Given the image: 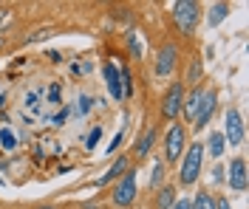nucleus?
Segmentation results:
<instances>
[{
	"mask_svg": "<svg viewBox=\"0 0 249 209\" xmlns=\"http://www.w3.org/2000/svg\"><path fill=\"white\" fill-rule=\"evenodd\" d=\"M201 161H204V145L201 142H193L187 145L184 159H181V170H178V181L184 187H193L198 176H201Z\"/></svg>",
	"mask_w": 249,
	"mask_h": 209,
	"instance_id": "obj_1",
	"label": "nucleus"
},
{
	"mask_svg": "<svg viewBox=\"0 0 249 209\" xmlns=\"http://www.w3.org/2000/svg\"><path fill=\"white\" fill-rule=\"evenodd\" d=\"M173 20H176V29L184 37H190V34L196 32L198 20H201V6L196 0H178L173 6Z\"/></svg>",
	"mask_w": 249,
	"mask_h": 209,
	"instance_id": "obj_2",
	"label": "nucleus"
},
{
	"mask_svg": "<svg viewBox=\"0 0 249 209\" xmlns=\"http://www.w3.org/2000/svg\"><path fill=\"white\" fill-rule=\"evenodd\" d=\"M184 147H187V128L178 125V122H173L167 128V133H164V161L167 164L178 161L184 156Z\"/></svg>",
	"mask_w": 249,
	"mask_h": 209,
	"instance_id": "obj_3",
	"label": "nucleus"
},
{
	"mask_svg": "<svg viewBox=\"0 0 249 209\" xmlns=\"http://www.w3.org/2000/svg\"><path fill=\"white\" fill-rule=\"evenodd\" d=\"M136 170H127L119 181H116V187H113V193H110V201H113V207H133V201H136Z\"/></svg>",
	"mask_w": 249,
	"mask_h": 209,
	"instance_id": "obj_4",
	"label": "nucleus"
},
{
	"mask_svg": "<svg viewBox=\"0 0 249 209\" xmlns=\"http://www.w3.org/2000/svg\"><path fill=\"white\" fill-rule=\"evenodd\" d=\"M181 105H184V85H181V82H173L170 88L164 91V96H161V105H159L161 119L176 122V119L181 116Z\"/></svg>",
	"mask_w": 249,
	"mask_h": 209,
	"instance_id": "obj_5",
	"label": "nucleus"
},
{
	"mask_svg": "<svg viewBox=\"0 0 249 209\" xmlns=\"http://www.w3.org/2000/svg\"><path fill=\"white\" fill-rule=\"evenodd\" d=\"M224 125H227V128H224V142L230 147H238L244 142V119H241L238 108H230V111H227Z\"/></svg>",
	"mask_w": 249,
	"mask_h": 209,
	"instance_id": "obj_6",
	"label": "nucleus"
},
{
	"mask_svg": "<svg viewBox=\"0 0 249 209\" xmlns=\"http://www.w3.org/2000/svg\"><path fill=\"white\" fill-rule=\"evenodd\" d=\"M178 65V46L176 43H164L159 48V57H156V74L159 77H170Z\"/></svg>",
	"mask_w": 249,
	"mask_h": 209,
	"instance_id": "obj_7",
	"label": "nucleus"
},
{
	"mask_svg": "<svg viewBox=\"0 0 249 209\" xmlns=\"http://www.w3.org/2000/svg\"><path fill=\"white\" fill-rule=\"evenodd\" d=\"M215 105H218V94L210 88V91L204 94V102H201V108H198V113H196V119H193V130H204L210 125V119H213V113H215Z\"/></svg>",
	"mask_w": 249,
	"mask_h": 209,
	"instance_id": "obj_8",
	"label": "nucleus"
},
{
	"mask_svg": "<svg viewBox=\"0 0 249 209\" xmlns=\"http://www.w3.org/2000/svg\"><path fill=\"white\" fill-rule=\"evenodd\" d=\"M227 178H230V190H232V193H244V190H247V161L244 159L230 161Z\"/></svg>",
	"mask_w": 249,
	"mask_h": 209,
	"instance_id": "obj_9",
	"label": "nucleus"
},
{
	"mask_svg": "<svg viewBox=\"0 0 249 209\" xmlns=\"http://www.w3.org/2000/svg\"><path fill=\"white\" fill-rule=\"evenodd\" d=\"M102 77H105V82H108V94L116 99V102H122L124 94H122V77H119V68H116L113 63H105Z\"/></svg>",
	"mask_w": 249,
	"mask_h": 209,
	"instance_id": "obj_10",
	"label": "nucleus"
},
{
	"mask_svg": "<svg viewBox=\"0 0 249 209\" xmlns=\"http://www.w3.org/2000/svg\"><path fill=\"white\" fill-rule=\"evenodd\" d=\"M127 170H130V159H127V156H116V161L108 167V173L96 178V187H105V184H110L113 178H122Z\"/></svg>",
	"mask_w": 249,
	"mask_h": 209,
	"instance_id": "obj_11",
	"label": "nucleus"
},
{
	"mask_svg": "<svg viewBox=\"0 0 249 209\" xmlns=\"http://www.w3.org/2000/svg\"><path fill=\"white\" fill-rule=\"evenodd\" d=\"M204 94H207V88L204 85H196L193 91H190V96L184 99V105H181V111H184V116L193 122L196 119V113H198V108H201V102H204Z\"/></svg>",
	"mask_w": 249,
	"mask_h": 209,
	"instance_id": "obj_12",
	"label": "nucleus"
},
{
	"mask_svg": "<svg viewBox=\"0 0 249 209\" xmlns=\"http://www.w3.org/2000/svg\"><path fill=\"white\" fill-rule=\"evenodd\" d=\"M156 136H159V130L147 128V130H144V136L136 142V150H133V153H136V159H139V161L150 156V150H153V145H156Z\"/></svg>",
	"mask_w": 249,
	"mask_h": 209,
	"instance_id": "obj_13",
	"label": "nucleus"
},
{
	"mask_svg": "<svg viewBox=\"0 0 249 209\" xmlns=\"http://www.w3.org/2000/svg\"><path fill=\"white\" fill-rule=\"evenodd\" d=\"M227 17H230V3H215V6L210 9V15H207V23H210V26H221Z\"/></svg>",
	"mask_w": 249,
	"mask_h": 209,
	"instance_id": "obj_14",
	"label": "nucleus"
},
{
	"mask_svg": "<svg viewBox=\"0 0 249 209\" xmlns=\"http://www.w3.org/2000/svg\"><path fill=\"white\" fill-rule=\"evenodd\" d=\"M207 147H210V156H213V159H221V156H224V150H227L224 133H210V142H207Z\"/></svg>",
	"mask_w": 249,
	"mask_h": 209,
	"instance_id": "obj_15",
	"label": "nucleus"
},
{
	"mask_svg": "<svg viewBox=\"0 0 249 209\" xmlns=\"http://www.w3.org/2000/svg\"><path fill=\"white\" fill-rule=\"evenodd\" d=\"M176 204V190L173 187H161V193L156 198V209H170Z\"/></svg>",
	"mask_w": 249,
	"mask_h": 209,
	"instance_id": "obj_16",
	"label": "nucleus"
},
{
	"mask_svg": "<svg viewBox=\"0 0 249 209\" xmlns=\"http://www.w3.org/2000/svg\"><path fill=\"white\" fill-rule=\"evenodd\" d=\"M190 209H215V198H213V193H198L196 198H193Z\"/></svg>",
	"mask_w": 249,
	"mask_h": 209,
	"instance_id": "obj_17",
	"label": "nucleus"
},
{
	"mask_svg": "<svg viewBox=\"0 0 249 209\" xmlns=\"http://www.w3.org/2000/svg\"><path fill=\"white\" fill-rule=\"evenodd\" d=\"M127 51L133 60L142 57V40H139V32H127Z\"/></svg>",
	"mask_w": 249,
	"mask_h": 209,
	"instance_id": "obj_18",
	"label": "nucleus"
},
{
	"mask_svg": "<svg viewBox=\"0 0 249 209\" xmlns=\"http://www.w3.org/2000/svg\"><path fill=\"white\" fill-rule=\"evenodd\" d=\"M164 173H167V170H164V161L161 159H156V164H153V176H150V187H159V181H161V178H164Z\"/></svg>",
	"mask_w": 249,
	"mask_h": 209,
	"instance_id": "obj_19",
	"label": "nucleus"
},
{
	"mask_svg": "<svg viewBox=\"0 0 249 209\" xmlns=\"http://www.w3.org/2000/svg\"><path fill=\"white\" fill-rule=\"evenodd\" d=\"M99 136H102V128L96 125V128H93L88 136H85V147H88V150H93V147L99 145Z\"/></svg>",
	"mask_w": 249,
	"mask_h": 209,
	"instance_id": "obj_20",
	"label": "nucleus"
},
{
	"mask_svg": "<svg viewBox=\"0 0 249 209\" xmlns=\"http://www.w3.org/2000/svg\"><path fill=\"white\" fill-rule=\"evenodd\" d=\"M0 145L6 147V150H15V133H12V130H0Z\"/></svg>",
	"mask_w": 249,
	"mask_h": 209,
	"instance_id": "obj_21",
	"label": "nucleus"
},
{
	"mask_svg": "<svg viewBox=\"0 0 249 209\" xmlns=\"http://www.w3.org/2000/svg\"><path fill=\"white\" fill-rule=\"evenodd\" d=\"M40 96H43V94H40V91H31L29 96H26V108H29V111H40Z\"/></svg>",
	"mask_w": 249,
	"mask_h": 209,
	"instance_id": "obj_22",
	"label": "nucleus"
},
{
	"mask_svg": "<svg viewBox=\"0 0 249 209\" xmlns=\"http://www.w3.org/2000/svg\"><path fill=\"white\" fill-rule=\"evenodd\" d=\"M198 80H201V63L196 60V63L190 65V77H187V82H190V85H196Z\"/></svg>",
	"mask_w": 249,
	"mask_h": 209,
	"instance_id": "obj_23",
	"label": "nucleus"
},
{
	"mask_svg": "<svg viewBox=\"0 0 249 209\" xmlns=\"http://www.w3.org/2000/svg\"><path fill=\"white\" fill-rule=\"evenodd\" d=\"M91 105H93V96H88V94L79 96V113H88L91 111Z\"/></svg>",
	"mask_w": 249,
	"mask_h": 209,
	"instance_id": "obj_24",
	"label": "nucleus"
},
{
	"mask_svg": "<svg viewBox=\"0 0 249 209\" xmlns=\"http://www.w3.org/2000/svg\"><path fill=\"white\" fill-rule=\"evenodd\" d=\"M48 102H51V105L60 102V85H51V91H48Z\"/></svg>",
	"mask_w": 249,
	"mask_h": 209,
	"instance_id": "obj_25",
	"label": "nucleus"
},
{
	"mask_svg": "<svg viewBox=\"0 0 249 209\" xmlns=\"http://www.w3.org/2000/svg\"><path fill=\"white\" fill-rule=\"evenodd\" d=\"M119 145H122V133H116V136H113V142H110V147H108V156H113Z\"/></svg>",
	"mask_w": 249,
	"mask_h": 209,
	"instance_id": "obj_26",
	"label": "nucleus"
},
{
	"mask_svg": "<svg viewBox=\"0 0 249 209\" xmlns=\"http://www.w3.org/2000/svg\"><path fill=\"white\" fill-rule=\"evenodd\" d=\"M68 113H71V108H65V111H60V113H57V116H54V125H62Z\"/></svg>",
	"mask_w": 249,
	"mask_h": 209,
	"instance_id": "obj_27",
	"label": "nucleus"
},
{
	"mask_svg": "<svg viewBox=\"0 0 249 209\" xmlns=\"http://www.w3.org/2000/svg\"><path fill=\"white\" fill-rule=\"evenodd\" d=\"M215 209H232L230 207V198H215Z\"/></svg>",
	"mask_w": 249,
	"mask_h": 209,
	"instance_id": "obj_28",
	"label": "nucleus"
},
{
	"mask_svg": "<svg viewBox=\"0 0 249 209\" xmlns=\"http://www.w3.org/2000/svg\"><path fill=\"white\" fill-rule=\"evenodd\" d=\"M170 209H190V201H187V198H184V201H176Z\"/></svg>",
	"mask_w": 249,
	"mask_h": 209,
	"instance_id": "obj_29",
	"label": "nucleus"
},
{
	"mask_svg": "<svg viewBox=\"0 0 249 209\" xmlns=\"http://www.w3.org/2000/svg\"><path fill=\"white\" fill-rule=\"evenodd\" d=\"M3 43H6V37H3V34H0V48H3Z\"/></svg>",
	"mask_w": 249,
	"mask_h": 209,
	"instance_id": "obj_30",
	"label": "nucleus"
},
{
	"mask_svg": "<svg viewBox=\"0 0 249 209\" xmlns=\"http://www.w3.org/2000/svg\"><path fill=\"white\" fill-rule=\"evenodd\" d=\"M34 209H54V207H34Z\"/></svg>",
	"mask_w": 249,
	"mask_h": 209,
	"instance_id": "obj_31",
	"label": "nucleus"
},
{
	"mask_svg": "<svg viewBox=\"0 0 249 209\" xmlns=\"http://www.w3.org/2000/svg\"><path fill=\"white\" fill-rule=\"evenodd\" d=\"M88 209H96V207H88Z\"/></svg>",
	"mask_w": 249,
	"mask_h": 209,
	"instance_id": "obj_32",
	"label": "nucleus"
}]
</instances>
